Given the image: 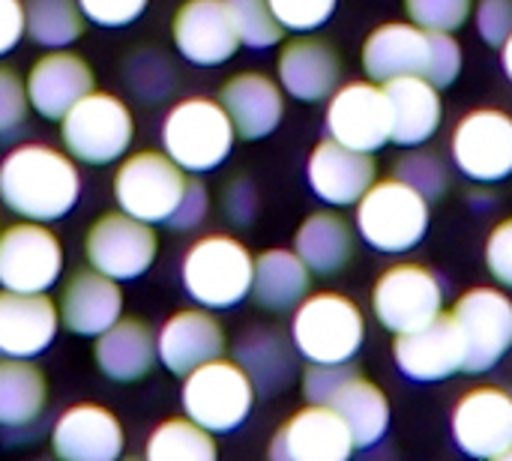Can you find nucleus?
<instances>
[{"label":"nucleus","instance_id":"49530a36","mask_svg":"<svg viewBox=\"0 0 512 461\" xmlns=\"http://www.w3.org/2000/svg\"><path fill=\"white\" fill-rule=\"evenodd\" d=\"M474 18L480 39L492 48H501L512 33V0H480Z\"/></svg>","mask_w":512,"mask_h":461},{"label":"nucleus","instance_id":"4be33fe9","mask_svg":"<svg viewBox=\"0 0 512 461\" xmlns=\"http://www.w3.org/2000/svg\"><path fill=\"white\" fill-rule=\"evenodd\" d=\"M225 330L213 309H180L156 333L159 363L171 375H189L192 369L225 354Z\"/></svg>","mask_w":512,"mask_h":461},{"label":"nucleus","instance_id":"473e14b6","mask_svg":"<svg viewBox=\"0 0 512 461\" xmlns=\"http://www.w3.org/2000/svg\"><path fill=\"white\" fill-rule=\"evenodd\" d=\"M312 270L291 249H270L255 258L252 297L267 312L294 309L309 294Z\"/></svg>","mask_w":512,"mask_h":461},{"label":"nucleus","instance_id":"f704fd0d","mask_svg":"<svg viewBox=\"0 0 512 461\" xmlns=\"http://www.w3.org/2000/svg\"><path fill=\"white\" fill-rule=\"evenodd\" d=\"M24 24L30 42L45 51L69 48L84 33V12L78 0H24Z\"/></svg>","mask_w":512,"mask_h":461},{"label":"nucleus","instance_id":"a19ab883","mask_svg":"<svg viewBox=\"0 0 512 461\" xmlns=\"http://www.w3.org/2000/svg\"><path fill=\"white\" fill-rule=\"evenodd\" d=\"M336 6L339 0H270V9L279 18V24L294 33L318 30L321 24L330 21Z\"/></svg>","mask_w":512,"mask_h":461},{"label":"nucleus","instance_id":"4c0bfd02","mask_svg":"<svg viewBox=\"0 0 512 461\" xmlns=\"http://www.w3.org/2000/svg\"><path fill=\"white\" fill-rule=\"evenodd\" d=\"M237 27V36L249 48H270L285 36V27L270 9V0H225Z\"/></svg>","mask_w":512,"mask_h":461},{"label":"nucleus","instance_id":"8fccbe9b","mask_svg":"<svg viewBox=\"0 0 512 461\" xmlns=\"http://www.w3.org/2000/svg\"><path fill=\"white\" fill-rule=\"evenodd\" d=\"M222 207H225V216L234 222V225H252L255 216H258V192L252 186V180L246 177H237L225 186V195H222Z\"/></svg>","mask_w":512,"mask_h":461},{"label":"nucleus","instance_id":"79ce46f5","mask_svg":"<svg viewBox=\"0 0 512 461\" xmlns=\"http://www.w3.org/2000/svg\"><path fill=\"white\" fill-rule=\"evenodd\" d=\"M354 375L357 369L348 363H312L303 372V396L312 405H330Z\"/></svg>","mask_w":512,"mask_h":461},{"label":"nucleus","instance_id":"412c9836","mask_svg":"<svg viewBox=\"0 0 512 461\" xmlns=\"http://www.w3.org/2000/svg\"><path fill=\"white\" fill-rule=\"evenodd\" d=\"M60 330V309L48 294L0 288V357L33 360L51 348Z\"/></svg>","mask_w":512,"mask_h":461},{"label":"nucleus","instance_id":"72a5a7b5","mask_svg":"<svg viewBox=\"0 0 512 461\" xmlns=\"http://www.w3.org/2000/svg\"><path fill=\"white\" fill-rule=\"evenodd\" d=\"M330 408H336L339 417L348 423L357 450L375 447L390 429V399L378 384L366 381L360 372L339 390Z\"/></svg>","mask_w":512,"mask_h":461},{"label":"nucleus","instance_id":"e433bc0d","mask_svg":"<svg viewBox=\"0 0 512 461\" xmlns=\"http://www.w3.org/2000/svg\"><path fill=\"white\" fill-rule=\"evenodd\" d=\"M123 75H126L129 90L141 102H147V105L165 99L171 93V87H174V69H171V63L159 51H150V48L132 51V57L123 63Z\"/></svg>","mask_w":512,"mask_h":461},{"label":"nucleus","instance_id":"f8f14e48","mask_svg":"<svg viewBox=\"0 0 512 461\" xmlns=\"http://www.w3.org/2000/svg\"><path fill=\"white\" fill-rule=\"evenodd\" d=\"M453 318L465 339V372L483 375L495 369L512 348V297L498 288H471L456 306Z\"/></svg>","mask_w":512,"mask_h":461},{"label":"nucleus","instance_id":"7c9ffc66","mask_svg":"<svg viewBox=\"0 0 512 461\" xmlns=\"http://www.w3.org/2000/svg\"><path fill=\"white\" fill-rule=\"evenodd\" d=\"M294 252L315 276H333L345 270L354 255V231L339 213L318 210L306 216V222L297 228Z\"/></svg>","mask_w":512,"mask_h":461},{"label":"nucleus","instance_id":"7ed1b4c3","mask_svg":"<svg viewBox=\"0 0 512 461\" xmlns=\"http://www.w3.org/2000/svg\"><path fill=\"white\" fill-rule=\"evenodd\" d=\"M186 294L204 309H231L252 294L255 258L249 249L228 234L198 237L180 264Z\"/></svg>","mask_w":512,"mask_h":461},{"label":"nucleus","instance_id":"2eb2a0df","mask_svg":"<svg viewBox=\"0 0 512 461\" xmlns=\"http://www.w3.org/2000/svg\"><path fill=\"white\" fill-rule=\"evenodd\" d=\"M456 447L471 459H501L512 447V393L474 387L453 408Z\"/></svg>","mask_w":512,"mask_h":461},{"label":"nucleus","instance_id":"c03bdc74","mask_svg":"<svg viewBox=\"0 0 512 461\" xmlns=\"http://www.w3.org/2000/svg\"><path fill=\"white\" fill-rule=\"evenodd\" d=\"M462 72V45L456 42L453 33L432 30V57H429V72L426 81L435 87H450Z\"/></svg>","mask_w":512,"mask_h":461},{"label":"nucleus","instance_id":"bb28decb","mask_svg":"<svg viewBox=\"0 0 512 461\" xmlns=\"http://www.w3.org/2000/svg\"><path fill=\"white\" fill-rule=\"evenodd\" d=\"M219 102L225 105L237 138L258 141L276 132L285 117L282 84H276L264 72H240L228 78L219 90Z\"/></svg>","mask_w":512,"mask_h":461},{"label":"nucleus","instance_id":"f3484780","mask_svg":"<svg viewBox=\"0 0 512 461\" xmlns=\"http://www.w3.org/2000/svg\"><path fill=\"white\" fill-rule=\"evenodd\" d=\"M393 357L399 372L420 384L447 381L456 372H465V339L453 312H441L429 324L399 333L393 342Z\"/></svg>","mask_w":512,"mask_h":461},{"label":"nucleus","instance_id":"de8ad7c7","mask_svg":"<svg viewBox=\"0 0 512 461\" xmlns=\"http://www.w3.org/2000/svg\"><path fill=\"white\" fill-rule=\"evenodd\" d=\"M486 267L501 288L512 291V219H504L492 228L486 240Z\"/></svg>","mask_w":512,"mask_h":461},{"label":"nucleus","instance_id":"ea45409f","mask_svg":"<svg viewBox=\"0 0 512 461\" xmlns=\"http://www.w3.org/2000/svg\"><path fill=\"white\" fill-rule=\"evenodd\" d=\"M474 0H405L408 18L426 30H459L471 15Z\"/></svg>","mask_w":512,"mask_h":461},{"label":"nucleus","instance_id":"6ab92c4d","mask_svg":"<svg viewBox=\"0 0 512 461\" xmlns=\"http://www.w3.org/2000/svg\"><path fill=\"white\" fill-rule=\"evenodd\" d=\"M51 450L63 461H117L126 450V432L114 411L81 402L57 417Z\"/></svg>","mask_w":512,"mask_h":461},{"label":"nucleus","instance_id":"aec40b11","mask_svg":"<svg viewBox=\"0 0 512 461\" xmlns=\"http://www.w3.org/2000/svg\"><path fill=\"white\" fill-rule=\"evenodd\" d=\"M24 87H27L30 108L39 117L60 123V117L75 102H81L90 90H96V75L84 57L66 48H54L30 66Z\"/></svg>","mask_w":512,"mask_h":461},{"label":"nucleus","instance_id":"09e8293b","mask_svg":"<svg viewBox=\"0 0 512 461\" xmlns=\"http://www.w3.org/2000/svg\"><path fill=\"white\" fill-rule=\"evenodd\" d=\"M207 213H210V192H207V186L201 180L189 177V183L183 189V198H180L174 216L168 219V225L174 231H192L207 219Z\"/></svg>","mask_w":512,"mask_h":461},{"label":"nucleus","instance_id":"b1692460","mask_svg":"<svg viewBox=\"0 0 512 461\" xmlns=\"http://www.w3.org/2000/svg\"><path fill=\"white\" fill-rule=\"evenodd\" d=\"M57 309H60V324L69 333L84 336V339H96L114 321L123 318L120 282L93 270V267L75 270L69 276V282L63 285Z\"/></svg>","mask_w":512,"mask_h":461},{"label":"nucleus","instance_id":"39448f33","mask_svg":"<svg viewBox=\"0 0 512 461\" xmlns=\"http://www.w3.org/2000/svg\"><path fill=\"white\" fill-rule=\"evenodd\" d=\"M429 198L399 177L375 180L357 201V234L378 252H411L429 231Z\"/></svg>","mask_w":512,"mask_h":461},{"label":"nucleus","instance_id":"864d4df0","mask_svg":"<svg viewBox=\"0 0 512 461\" xmlns=\"http://www.w3.org/2000/svg\"><path fill=\"white\" fill-rule=\"evenodd\" d=\"M501 461H512V447L504 453V456H501Z\"/></svg>","mask_w":512,"mask_h":461},{"label":"nucleus","instance_id":"0eeeda50","mask_svg":"<svg viewBox=\"0 0 512 461\" xmlns=\"http://www.w3.org/2000/svg\"><path fill=\"white\" fill-rule=\"evenodd\" d=\"M255 384L237 360L216 357L183 375V414L213 435L234 432L255 408Z\"/></svg>","mask_w":512,"mask_h":461},{"label":"nucleus","instance_id":"6e6552de","mask_svg":"<svg viewBox=\"0 0 512 461\" xmlns=\"http://www.w3.org/2000/svg\"><path fill=\"white\" fill-rule=\"evenodd\" d=\"M189 177L165 150H138L126 156L114 174L117 207L141 222L168 225Z\"/></svg>","mask_w":512,"mask_h":461},{"label":"nucleus","instance_id":"58836bf2","mask_svg":"<svg viewBox=\"0 0 512 461\" xmlns=\"http://www.w3.org/2000/svg\"><path fill=\"white\" fill-rule=\"evenodd\" d=\"M399 180H405L408 186H414L423 198L438 201L444 198L447 186H450V174L441 156L429 153V150H411L396 162V174Z\"/></svg>","mask_w":512,"mask_h":461},{"label":"nucleus","instance_id":"1a4fd4ad","mask_svg":"<svg viewBox=\"0 0 512 461\" xmlns=\"http://www.w3.org/2000/svg\"><path fill=\"white\" fill-rule=\"evenodd\" d=\"M66 255L45 222L21 219L0 231V288L18 294H48L63 273Z\"/></svg>","mask_w":512,"mask_h":461},{"label":"nucleus","instance_id":"f257e3e1","mask_svg":"<svg viewBox=\"0 0 512 461\" xmlns=\"http://www.w3.org/2000/svg\"><path fill=\"white\" fill-rule=\"evenodd\" d=\"M81 198V174L66 150L27 141L0 162V201L9 213L30 222H57Z\"/></svg>","mask_w":512,"mask_h":461},{"label":"nucleus","instance_id":"a878e982","mask_svg":"<svg viewBox=\"0 0 512 461\" xmlns=\"http://www.w3.org/2000/svg\"><path fill=\"white\" fill-rule=\"evenodd\" d=\"M276 72L282 90L297 102H324L339 87L342 60L327 39L300 36L282 48Z\"/></svg>","mask_w":512,"mask_h":461},{"label":"nucleus","instance_id":"c85d7f7f","mask_svg":"<svg viewBox=\"0 0 512 461\" xmlns=\"http://www.w3.org/2000/svg\"><path fill=\"white\" fill-rule=\"evenodd\" d=\"M384 90L393 111V132H390L393 144L420 147L441 129L444 120L441 87H435L423 75H399L384 81Z\"/></svg>","mask_w":512,"mask_h":461},{"label":"nucleus","instance_id":"3c124183","mask_svg":"<svg viewBox=\"0 0 512 461\" xmlns=\"http://www.w3.org/2000/svg\"><path fill=\"white\" fill-rule=\"evenodd\" d=\"M24 36V0H0V57L9 54Z\"/></svg>","mask_w":512,"mask_h":461},{"label":"nucleus","instance_id":"37998d69","mask_svg":"<svg viewBox=\"0 0 512 461\" xmlns=\"http://www.w3.org/2000/svg\"><path fill=\"white\" fill-rule=\"evenodd\" d=\"M27 111H30V99H27L24 78L15 69L0 66V138L18 132L27 120Z\"/></svg>","mask_w":512,"mask_h":461},{"label":"nucleus","instance_id":"9d476101","mask_svg":"<svg viewBox=\"0 0 512 461\" xmlns=\"http://www.w3.org/2000/svg\"><path fill=\"white\" fill-rule=\"evenodd\" d=\"M84 255L93 270L117 282H132L153 267L159 255V237L150 222L114 210V213H102L87 228Z\"/></svg>","mask_w":512,"mask_h":461},{"label":"nucleus","instance_id":"cd10ccee","mask_svg":"<svg viewBox=\"0 0 512 461\" xmlns=\"http://www.w3.org/2000/svg\"><path fill=\"white\" fill-rule=\"evenodd\" d=\"M93 360L105 378L135 384L159 363L156 333L141 318H120L93 339Z\"/></svg>","mask_w":512,"mask_h":461},{"label":"nucleus","instance_id":"dca6fc26","mask_svg":"<svg viewBox=\"0 0 512 461\" xmlns=\"http://www.w3.org/2000/svg\"><path fill=\"white\" fill-rule=\"evenodd\" d=\"M357 444L348 423L330 405H306L279 426L270 444L273 461H345Z\"/></svg>","mask_w":512,"mask_h":461},{"label":"nucleus","instance_id":"20e7f679","mask_svg":"<svg viewBox=\"0 0 512 461\" xmlns=\"http://www.w3.org/2000/svg\"><path fill=\"white\" fill-rule=\"evenodd\" d=\"M366 339V318L345 294L321 291L297 303L291 342L309 363H351Z\"/></svg>","mask_w":512,"mask_h":461},{"label":"nucleus","instance_id":"423d86ee","mask_svg":"<svg viewBox=\"0 0 512 461\" xmlns=\"http://www.w3.org/2000/svg\"><path fill=\"white\" fill-rule=\"evenodd\" d=\"M135 138V117L129 105L105 90H90L60 117L63 150L84 165L117 162Z\"/></svg>","mask_w":512,"mask_h":461},{"label":"nucleus","instance_id":"393cba45","mask_svg":"<svg viewBox=\"0 0 512 461\" xmlns=\"http://www.w3.org/2000/svg\"><path fill=\"white\" fill-rule=\"evenodd\" d=\"M432 30L408 21H387L375 27L363 42V69L372 81L384 84L399 75L429 72Z\"/></svg>","mask_w":512,"mask_h":461},{"label":"nucleus","instance_id":"9b49d317","mask_svg":"<svg viewBox=\"0 0 512 461\" xmlns=\"http://www.w3.org/2000/svg\"><path fill=\"white\" fill-rule=\"evenodd\" d=\"M372 312L384 330L411 333L444 312V285L423 264H393L375 282Z\"/></svg>","mask_w":512,"mask_h":461},{"label":"nucleus","instance_id":"ddd939ff","mask_svg":"<svg viewBox=\"0 0 512 461\" xmlns=\"http://www.w3.org/2000/svg\"><path fill=\"white\" fill-rule=\"evenodd\" d=\"M456 168L477 183H501L512 174V114L477 108L465 114L450 138Z\"/></svg>","mask_w":512,"mask_h":461},{"label":"nucleus","instance_id":"603ef678","mask_svg":"<svg viewBox=\"0 0 512 461\" xmlns=\"http://www.w3.org/2000/svg\"><path fill=\"white\" fill-rule=\"evenodd\" d=\"M501 63H504V72H507V78L512 81V33H510V39L501 45Z\"/></svg>","mask_w":512,"mask_h":461},{"label":"nucleus","instance_id":"a211bd4d","mask_svg":"<svg viewBox=\"0 0 512 461\" xmlns=\"http://www.w3.org/2000/svg\"><path fill=\"white\" fill-rule=\"evenodd\" d=\"M171 39L177 54L195 66L228 63L243 45L225 0H183L171 21Z\"/></svg>","mask_w":512,"mask_h":461},{"label":"nucleus","instance_id":"f03ea898","mask_svg":"<svg viewBox=\"0 0 512 461\" xmlns=\"http://www.w3.org/2000/svg\"><path fill=\"white\" fill-rule=\"evenodd\" d=\"M234 141L237 129L219 99H180L162 120V150L186 174H207L219 168L231 156Z\"/></svg>","mask_w":512,"mask_h":461},{"label":"nucleus","instance_id":"2f4dec72","mask_svg":"<svg viewBox=\"0 0 512 461\" xmlns=\"http://www.w3.org/2000/svg\"><path fill=\"white\" fill-rule=\"evenodd\" d=\"M48 405V378L21 357H0V429L33 426Z\"/></svg>","mask_w":512,"mask_h":461},{"label":"nucleus","instance_id":"c756f323","mask_svg":"<svg viewBox=\"0 0 512 461\" xmlns=\"http://www.w3.org/2000/svg\"><path fill=\"white\" fill-rule=\"evenodd\" d=\"M297 348L276 327H252L237 339L234 360L246 369L258 393H279L297 375Z\"/></svg>","mask_w":512,"mask_h":461},{"label":"nucleus","instance_id":"c9c22d12","mask_svg":"<svg viewBox=\"0 0 512 461\" xmlns=\"http://www.w3.org/2000/svg\"><path fill=\"white\" fill-rule=\"evenodd\" d=\"M144 456L150 461H216L219 447L213 432L198 426L192 417H174L153 429Z\"/></svg>","mask_w":512,"mask_h":461},{"label":"nucleus","instance_id":"5701e85b","mask_svg":"<svg viewBox=\"0 0 512 461\" xmlns=\"http://www.w3.org/2000/svg\"><path fill=\"white\" fill-rule=\"evenodd\" d=\"M306 174H309L312 192L321 201H327L333 207H357V201L375 183L378 165H375L372 153H360V150H351V147L327 138V141L315 144Z\"/></svg>","mask_w":512,"mask_h":461},{"label":"nucleus","instance_id":"a18cd8bd","mask_svg":"<svg viewBox=\"0 0 512 461\" xmlns=\"http://www.w3.org/2000/svg\"><path fill=\"white\" fill-rule=\"evenodd\" d=\"M150 0H78L81 12L87 21H93L96 27H126L132 21H138L144 15Z\"/></svg>","mask_w":512,"mask_h":461},{"label":"nucleus","instance_id":"4468645a","mask_svg":"<svg viewBox=\"0 0 512 461\" xmlns=\"http://www.w3.org/2000/svg\"><path fill=\"white\" fill-rule=\"evenodd\" d=\"M327 132L333 141L375 153L390 141L393 132V111L387 90L375 81H348L333 90L327 105Z\"/></svg>","mask_w":512,"mask_h":461}]
</instances>
